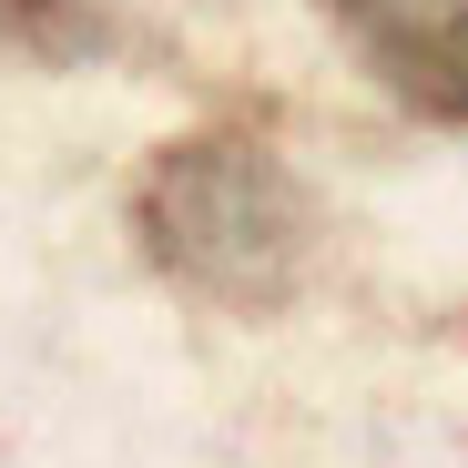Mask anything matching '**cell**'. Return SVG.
Listing matches in <instances>:
<instances>
[{
    "mask_svg": "<svg viewBox=\"0 0 468 468\" xmlns=\"http://www.w3.org/2000/svg\"><path fill=\"white\" fill-rule=\"evenodd\" d=\"M326 21L387 102L468 133V0H326Z\"/></svg>",
    "mask_w": 468,
    "mask_h": 468,
    "instance_id": "7a4b0ae2",
    "label": "cell"
},
{
    "mask_svg": "<svg viewBox=\"0 0 468 468\" xmlns=\"http://www.w3.org/2000/svg\"><path fill=\"white\" fill-rule=\"evenodd\" d=\"M0 41L31 51V61H71L102 41V11L92 0H0Z\"/></svg>",
    "mask_w": 468,
    "mask_h": 468,
    "instance_id": "3957f363",
    "label": "cell"
},
{
    "mask_svg": "<svg viewBox=\"0 0 468 468\" xmlns=\"http://www.w3.org/2000/svg\"><path fill=\"white\" fill-rule=\"evenodd\" d=\"M133 234L184 295L224 316H265L316 265V204L285 174L265 133H184L143 164L133 184Z\"/></svg>",
    "mask_w": 468,
    "mask_h": 468,
    "instance_id": "6da1fadb",
    "label": "cell"
}]
</instances>
